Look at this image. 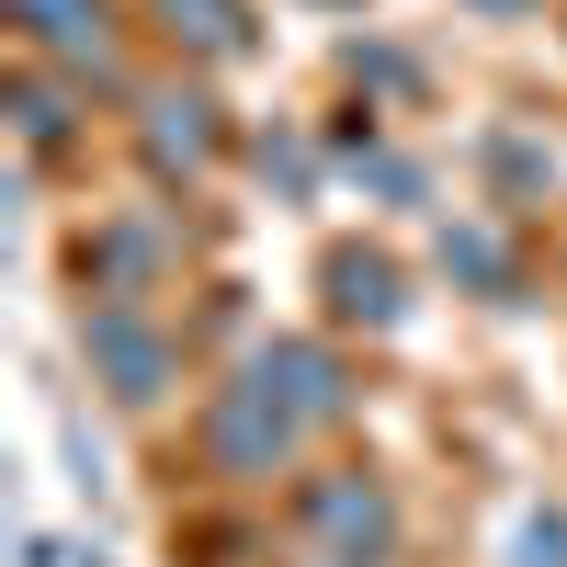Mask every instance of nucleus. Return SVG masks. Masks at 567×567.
Wrapping results in <instances>:
<instances>
[{"label":"nucleus","mask_w":567,"mask_h":567,"mask_svg":"<svg viewBox=\"0 0 567 567\" xmlns=\"http://www.w3.org/2000/svg\"><path fill=\"white\" fill-rule=\"evenodd\" d=\"M205 454H216V477H272V465L296 454V398H284L272 374L250 363L239 386L205 409Z\"/></svg>","instance_id":"1"},{"label":"nucleus","mask_w":567,"mask_h":567,"mask_svg":"<svg viewBox=\"0 0 567 567\" xmlns=\"http://www.w3.org/2000/svg\"><path fill=\"white\" fill-rule=\"evenodd\" d=\"M296 523L329 545V567H374V556L398 545V511H386V488H374L363 465H341V477H307Z\"/></svg>","instance_id":"2"},{"label":"nucleus","mask_w":567,"mask_h":567,"mask_svg":"<svg viewBox=\"0 0 567 567\" xmlns=\"http://www.w3.org/2000/svg\"><path fill=\"white\" fill-rule=\"evenodd\" d=\"M80 341H91V374H103L114 398H136V409H148V398L171 386V341H159V329L136 318V307H91V329H80Z\"/></svg>","instance_id":"3"},{"label":"nucleus","mask_w":567,"mask_h":567,"mask_svg":"<svg viewBox=\"0 0 567 567\" xmlns=\"http://www.w3.org/2000/svg\"><path fill=\"white\" fill-rule=\"evenodd\" d=\"M12 23L45 45V58H69L91 80H114V12L103 0H12Z\"/></svg>","instance_id":"4"},{"label":"nucleus","mask_w":567,"mask_h":567,"mask_svg":"<svg viewBox=\"0 0 567 567\" xmlns=\"http://www.w3.org/2000/svg\"><path fill=\"white\" fill-rule=\"evenodd\" d=\"M205 159H216V103H205V91H148V171L194 182Z\"/></svg>","instance_id":"5"},{"label":"nucleus","mask_w":567,"mask_h":567,"mask_svg":"<svg viewBox=\"0 0 567 567\" xmlns=\"http://www.w3.org/2000/svg\"><path fill=\"white\" fill-rule=\"evenodd\" d=\"M329 307L363 318V329H386V318H398V261H374V250H329Z\"/></svg>","instance_id":"6"},{"label":"nucleus","mask_w":567,"mask_h":567,"mask_svg":"<svg viewBox=\"0 0 567 567\" xmlns=\"http://www.w3.org/2000/svg\"><path fill=\"white\" fill-rule=\"evenodd\" d=\"M261 374L296 398V420H329V409H341V363H329L318 341H272V352H261Z\"/></svg>","instance_id":"7"},{"label":"nucleus","mask_w":567,"mask_h":567,"mask_svg":"<svg viewBox=\"0 0 567 567\" xmlns=\"http://www.w3.org/2000/svg\"><path fill=\"white\" fill-rule=\"evenodd\" d=\"M171 12V34L194 45V58H250V12L239 0H159Z\"/></svg>","instance_id":"8"},{"label":"nucleus","mask_w":567,"mask_h":567,"mask_svg":"<svg viewBox=\"0 0 567 567\" xmlns=\"http://www.w3.org/2000/svg\"><path fill=\"white\" fill-rule=\"evenodd\" d=\"M91 261H103V272H114V284H103V296L125 307V284H136V272H159V239H148V227H114V239H103V250H91Z\"/></svg>","instance_id":"9"},{"label":"nucleus","mask_w":567,"mask_h":567,"mask_svg":"<svg viewBox=\"0 0 567 567\" xmlns=\"http://www.w3.org/2000/svg\"><path fill=\"white\" fill-rule=\"evenodd\" d=\"M12 114H23V136H34V148H58V136H69V103H58L45 80H23V91H12Z\"/></svg>","instance_id":"10"},{"label":"nucleus","mask_w":567,"mask_h":567,"mask_svg":"<svg viewBox=\"0 0 567 567\" xmlns=\"http://www.w3.org/2000/svg\"><path fill=\"white\" fill-rule=\"evenodd\" d=\"M443 261H454L465 284H511V261H499V239H477V227H465V239H443Z\"/></svg>","instance_id":"11"},{"label":"nucleus","mask_w":567,"mask_h":567,"mask_svg":"<svg viewBox=\"0 0 567 567\" xmlns=\"http://www.w3.org/2000/svg\"><path fill=\"white\" fill-rule=\"evenodd\" d=\"M511 556H523V567H567V523H556V511H545V523H523V545H511Z\"/></svg>","instance_id":"12"},{"label":"nucleus","mask_w":567,"mask_h":567,"mask_svg":"<svg viewBox=\"0 0 567 567\" xmlns=\"http://www.w3.org/2000/svg\"><path fill=\"white\" fill-rule=\"evenodd\" d=\"M477 12H523V0H477Z\"/></svg>","instance_id":"13"}]
</instances>
